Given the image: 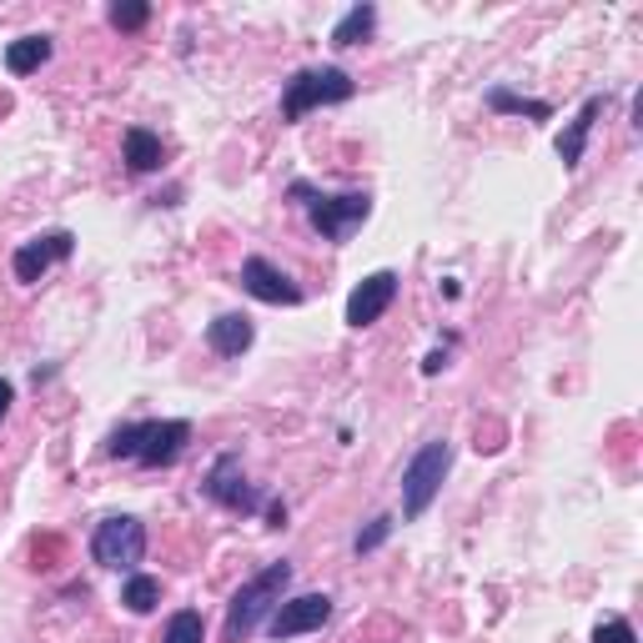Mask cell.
Masks as SVG:
<instances>
[{
  "label": "cell",
  "instance_id": "cell-11",
  "mask_svg": "<svg viewBox=\"0 0 643 643\" xmlns=\"http://www.w3.org/2000/svg\"><path fill=\"white\" fill-rule=\"evenodd\" d=\"M398 302V272H372V277H362L358 287H352V297H348V328H372V322H382V312Z\"/></svg>",
  "mask_w": 643,
  "mask_h": 643
},
{
  "label": "cell",
  "instance_id": "cell-20",
  "mask_svg": "<svg viewBox=\"0 0 643 643\" xmlns=\"http://www.w3.org/2000/svg\"><path fill=\"white\" fill-rule=\"evenodd\" d=\"M106 21L117 26V31H141V26L151 21V6L147 0H117V6L106 11Z\"/></svg>",
  "mask_w": 643,
  "mask_h": 643
},
{
  "label": "cell",
  "instance_id": "cell-4",
  "mask_svg": "<svg viewBox=\"0 0 643 643\" xmlns=\"http://www.w3.org/2000/svg\"><path fill=\"white\" fill-rule=\"evenodd\" d=\"M352 91H358V81L342 66H307L282 86V121H302L317 106H342L352 101Z\"/></svg>",
  "mask_w": 643,
  "mask_h": 643
},
{
  "label": "cell",
  "instance_id": "cell-17",
  "mask_svg": "<svg viewBox=\"0 0 643 643\" xmlns=\"http://www.w3.org/2000/svg\"><path fill=\"white\" fill-rule=\"evenodd\" d=\"M488 106L503 111V117H528V121H553V106L549 101H533V96H518L508 86H493L488 91Z\"/></svg>",
  "mask_w": 643,
  "mask_h": 643
},
{
  "label": "cell",
  "instance_id": "cell-25",
  "mask_svg": "<svg viewBox=\"0 0 643 643\" xmlns=\"http://www.w3.org/2000/svg\"><path fill=\"white\" fill-rule=\"evenodd\" d=\"M267 523H272V528L287 523V503H282V498H277V503H267Z\"/></svg>",
  "mask_w": 643,
  "mask_h": 643
},
{
  "label": "cell",
  "instance_id": "cell-12",
  "mask_svg": "<svg viewBox=\"0 0 643 643\" xmlns=\"http://www.w3.org/2000/svg\"><path fill=\"white\" fill-rule=\"evenodd\" d=\"M603 106H609V96H589V101H583V111L569 121V127H563V137L553 141V151H559L563 171H579L583 151H589V137H593V121L603 117Z\"/></svg>",
  "mask_w": 643,
  "mask_h": 643
},
{
  "label": "cell",
  "instance_id": "cell-3",
  "mask_svg": "<svg viewBox=\"0 0 643 643\" xmlns=\"http://www.w3.org/2000/svg\"><path fill=\"white\" fill-rule=\"evenodd\" d=\"M448 468H453V443L448 438H433V443H422L408 458V468H402V518L408 523H418L433 508V498L443 493Z\"/></svg>",
  "mask_w": 643,
  "mask_h": 643
},
{
  "label": "cell",
  "instance_id": "cell-24",
  "mask_svg": "<svg viewBox=\"0 0 643 643\" xmlns=\"http://www.w3.org/2000/svg\"><path fill=\"white\" fill-rule=\"evenodd\" d=\"M448 368V352L438 348V352H428V362H422V372H428V378H433V372H443Z\"/></svg>",
  "mask_w": 643,
  "mask_h": 643
},
{
  "label": "cell",
  "instance_id": "cell-19",
  "mask_svg": "<svg viewBox=\"0 0 643 643\" xmlns=\"http://www.w3.org/2000/svg\"><path fill=\"white\" fill-rule=\"evenodd\" d=\"M161 643H207V623H201L197 609H181L171 613L167 633H161Z\"/></svg>",
  "mask_w": 643,
  "mask_h": 643
},
{
  "label": "cell",
  "instance_id": "cell-15",
  "mask_svg": "<svg viewBox=\"0 0 643 643\" xmlns=\"http://www.w3.org/2000/svg\"><path fill=\"white\" fill-rule=\"evenodd\" d=\"M51 51H56L51 36H21V41L6 46V71H11V76H31V71H41V66L51 61Z\"/></svg>",
  "mask_w": 643,
  "mask_h": 643
},
{
  "label": "cell",
  "instance_id": "cell-18",
  "mask_svg": "<svg viewBox=\"0 0 643 643\" xmlns=\"http://www.w3.org/2000/svg\"><path fill=\"white\" fill-rule=\"evenodd\" d=\"M121 603H127L131 613H151L161 603V583L151 579V573H131L127 589H121Z\"/></svg>",
  "mask_w": 643,
  "mask_h": 643
},
{
  "label": "cell",
  "instance_id": "cell-23",
  "mask_svg": "<svg viewBox=\"0 0 643 643\" xmlns=\"http://www.w3.org/2000/svg\"><path fill=\"white\" fill-rule=\"evenodd\" d=\"M11 402H16V382H11V378H0V418L11 412Z\"/></svg>",
  "mask_w": 643,
  "mask_h": 643
},
{
  "label": "cell",
  "instance_id": "cell-10",
  "mask_svg": "<svg viewBox=\"0 0 643 643\" xmlns=\"http://www.w3.org/2000/svg\"><path fill=\"white\" fill-rule=\"evenodd\" d=\"M237 282H242L247 297H257V302H267V307H297L302 302V287H297L282 267L267 262V257H247Z\"/></svg>",
  "mask_w": 643,
  "mask_h": 643
},
{
  "label": "cell",
  "instance_id": "cell-14",
  "mask_svg": "<svg viewBox=\"0 0 643 643\" xmlns=\"http://www.w3.org/2000/svg\"><path fill=\"white\" fill-rule=\"evenodd\" d=\"M121 161H127L137 177H147V171H161V161H167V147H161L157 131L131 127L127 137H121Z\"/></svg>",
  "mask_w": 643,
  "mask_h": 643
},
{
  "label": "cell",
  "instance_id": "cell-6",
  "mask_svg": "<svg viewBox=\"0 0 643 643\" xmlns=\"http://www.w3.org/2000/svg\"><path fill=\"white\" fill-rule=\"evenodd\" d=\"M131 443H137L131 463H141V468H171L181 453H187V443H191V422H181V418L131 422Z\"/></svg>",
  "mask_w": 643,
  "mask_h": 643
},
{
  "label": "cell",
  "instance_id": "cell-8",
  "mask_svg": "<svg viewBox=\"0 0 643 643\" xmlns=\"http://www.w3.org/2000/svg\"><path fill=\"white\" fill-rule=\"evenodd\" d=\"M76 252V237L66 232H41V237H31V242H21L16 247V257H11V272H16V282H41L46 272H51L56 262H66V257Z\"/></svg>",
  "mask_w": 643,
  "mask_h": 643
},
{
  "label": "cell",
  "instance_id": "cell-9",
  "mask_svg": "<svg viewBox=\"0 0 643 643\" xmlns=\"http://www.w3.org/2000/svg\"><path fill=\"white\" fill-rule=\"evenodd\" d=\"M328 619H332V599H328V593H302V599L277 603L272 619H267V629H272L277 643H287V639H302V633H317Z\"/></svg>",
  "mask_w": 643,
  "mask_h": 643
},
{
  "label": "cell",
  "instance_id": "cell-2",
  "mask_svg": "<svg viewBox=\"0 0 643 643\" xmlns=\"http://www.w3.org/2000/svg\"><path fill=\"white\" fill-rule=\"evenodd\" d=\"M287 583H292V563H267L257 579H247L242 589L232 593V603H227V623H222V643H242L247 633L257 629L262 619H272V609L282 603Z\"/></svg>",
  "mask_w": 643,
  "mask_h": 643
},
{
  "label": "cell",
  "instance_id": "cell-7",
  "mask_svg": "<svg viewBox=\"0 0 643 643\" xmlns=\"http://www.w3.org/2000/svg\"><path fill=\"white\" fill-rule=\"evenodd\" d=\"M201 493H207L211 503H222L227 513H257V508H262V493L247 483L242 458H237V453H222L217 463H211V473H207V483H201Z\"/></svg>",
  "mask_w": 643,
  "mask_h": 643
},
{
  "label": "cell",
  "instance_id": "cell-22",
  "mask_svg": "<svg viewBox=\"0 0 643 643\" xmlns=\"http://www.w3.org/2000/svg\"><path fill=\"white\" fill-rule=\"evenodd\" d=\"M593 643H639V633H633L623 619H603L599 629H593Z\"/></svg>",
  "mask_w": 643,
  "mask_h": 643
},
{
  "label": "cell",
  "instance_id": "cell-1",
  "mask_svg": "<svg viewBox=\"0 0 643 643\" xmlns=\"http://www.w3.org/2000/svg\"><path fill=\"white\" fill-rule=\"evenodd\" d=\"M287 197L302 201V211H307V222H312V232L322 237V242H338V247L348 242V237L372 217V197H368V191H342V197H322V191H317L312 181H292V187H287Z\"/></svg>",
  "mask_w": 643,
  "mask_h": 643
},
{
  "label": "cell",
  "instance_id": "cell-5",
  "mask_svg": "<svg viewBox=\"0 0 643 643\" xmlns=\"http://www.w3.org/2000/svg\"><path fill=\"white\" fill-rule=\"evenodd\" d=\"M91 559L111 573H131L141 559H147V523L131 513H111L96 523L91 533Z\"/></svg>",
  "mask_w": 643,
  "mask_h": 643
},
{
  "label": "cell",
  "instance_id": "cell-13",
  "mask_svg": "<svg viewBox=\"0 0 643 643\" xmlns=\"http://www.w3.org/2000/svg\"><path fill=\"white\" fill-rule=\"evenodd\" d=\"M252 342H257V328H252V317L247 312H222L207 328V348L217 352V358H242Z\"/></svg>",
  "mask_w": 643,
  "mask_h": 643
},
{
  "label": "cell",
  "instance_id": "cell-21",
  "mask_svg": "<svg viewBox=\"0 0 643 643\" xmlns=\"http://www.w3.org/2000/svg\"><path fill=\"white\" fill-rule=\"evenodd\" d=\"M388 539H392V518H372L358 539H352V553H372V549H382Z\"/></svg>",
  "mask_w": 643,
  "mask_h": 643
},
{
  "label": "cell",
  "instance_id": "cell-16",
  "mask_svg": "<svg viewBox=\"0 0 643 643\" xmlns=\"http://www.w3.org/2000/svg\"><path fill=\"white\" fill-rule=\"evenodd\" d=\"M372 31H378V6H352V11L332 26V46H338V51H348V46L368 41Z\"/></svg>",
  "mask_w": 643,
  "mask_h": 643
}]
</instances>
